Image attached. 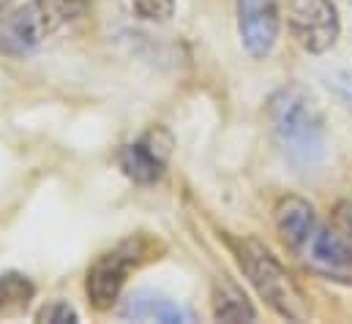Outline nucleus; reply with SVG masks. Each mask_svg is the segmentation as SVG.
<instances>
[{"instance_id":"f257e3e1","label":"nucleus","mask_w":352,"mask_h":324,"mask_svg":"<svg viewBox=\"0 0 352 324\" xmlns=\"http://www.w3.org/2000/svg\"><path fill=\"white\" fill-rule=\"evenodd\" d=\"M276 139L295 169H311L322 161L325 128L314 98L303 87H281L267 101Z\"/></svg>"},{"instance_id":"f03ea898","label":"nucleus","mask_w":352,"mask_h":324,"mask_svg":"<svg viewBox=\"0 0 352 324\" xmlns=\"http://www.w3.org/2000/svg\"><path fill=\"white\" fill-rule=\"evenodd\" d=\"M88 8V0H28L0 19V49L14 55L33 52Z\"/></svg>"},{"instance_id":"7ed1b4c3","label":"nucleus","mask_w":352,"mask_h":324,"mask_svg":"<svg viewBox=\"0 0 352 324\" xmlns=\"http://www.w3.org/2000/svg\"><path fill=\"white\" fill-rule=\"evenodd\" d=\"M232 245H235L241 270L249 275L252 286L260 292L265 303L284 319L303 322L309 316V305H306L298 284L292 281V275L278 264V259L257 240H238Z\"/></svg>"},{"instance_id":"20e7f679","label":"nucleus","mask_w":352,"mask_h":324,"mask_svg":"<svg viewBox=\"0 0 352 324\" xmlns=\"http://www.w3.org/2000/svg\"><path fill=\"white\" fill-rule=\"evenodd\" d=\"M287 22L298 44L314 55L328 52L339 38V11L333 0H287Z\"/></svg>"},{"instance_id":"39448f33","label":"nucleus","mask_w":352,"mask_h":324,"mask_svg":"<svg viewBox=\"0 0 352 324\" xmlns=\"http://www.w3.org/2000/svg\"><path fill=\"white\" fill-rule=\"evenodd\" d=\"M140 253L142 248L137 243H126L120 245L118 251L112 253H104L93 262V267L88 270V297H90V305L96 311H107L112 308V303L118 300L123 284H126V275L131 267H137L140 262Z\"/></svg>"},{"instance_id":"423d86ee","label":"nucleus","mask_w":352,"mask_h":324,"mask_svg":"<svg viewBox=\"0 0 352 324\" xmlns=\"http://www.w3.org/2000/svg\"><path fill=\"white\" fill-rule=\"evenodd\" d=\"M170 153H173V137L164 128H151L120 153V166L126 177H131L134 183L153 185L156 180H162L170 163Z\"/></svg>"},{"instance_id":"0eeeda50","label":"nucleus","mask_w":352,"mask_h":324,"mask_svg":"<svg viewBox=\"0 0 352 324\" xmlns=\"http://www.w3.org/2000/svg\"><path fill=\"white\" fill-rule=\"evenodd\" d=\"M311 259L328 267H350L352 264V199H342L328 224L314 232L311 243Z\"/></svg>"},{"instance_id":"6e6552de","label":"nucleus","mask_w":352,"mask_h":324,"mask_svg":"<svg viewBox=\"0 0 352 324\" xmlns=\"http://www.w3.org/2000/svg\"><path fill=\"white\" fill-rule=\"evenodd\" d=\"M278 25V0H238V30L252 58H265L273 49Z\"/></svg>"},{"instance_id":"1a4fd4ad","label":"nucleus","mask_w":352,"mask_h":324,"mask_svg":"<svg viewBox=\"0 0 352 324\" xmlns=\"http://www.w3.org/2000/svg\"><path fill=\"white\" fill-rule=\"evenodd\" d=\"M276 229L281 240L292 251L309 248L314 232H317V216L314 207L300 196H287L276 207Z\"/></svg>"},{"instance_id":"9d476101","label":"nucleus","mask_w":352,"mask_h":324,"mask_svg":"<svg viewBox=\"0 0 352 324\" xmlns=\"http://www.w3.org/2000/svg\"><path fill=\"white\" fill-rule=\"evenodd\" d=\"M120 314H123V319H134V322H191V314L186 308H180L177 303L162 297V294H153V292H134L126 300Z\"/></svg>"},{"instance_id":"9b49d317","label":"nucleus","mask_w":352,"mask_h":324,"mask_svg":"<svg viewBox=\"0 0 352 324\" xmlns=\"http://www.w3.org/2000/svg\"><path fill=\"white\" fill-rule=\"evenodd\" d=\"M213 316L219 322H254L257 311L232 281L219 278L213 284Z\"/></svg>"},{"instance_id":"f8f14e48","label":"nucleus","mask_w":352,"mask_h":324,"mask_svg":"<svg viewBox=\"0 0 352 324\" xmlns=\"http://www.w3.org/2000/svg\"><path fill=\"white\" fill-rule=\"evenodd\" d=\"M33 294H36V289L22 273H3L0 275V314L3 316L22 314L30 305Z\"/></svg>"},{"instance_id":"ddd939ff","label":"nucleus","mask_w":352,"mask_h":324,"mask_svg":"<svg viewBox=\"0 0 352 324\" xmlns=\"http://www.w3.org/2000/svg\"><path fill=\"white\" fill-rule=\"evenodd\" d=\"M134 11H137L142 19L164 22V19L173 16V11H175V0H134Z\"/></svg>"},{"instance_id":"4468645a","label":"nucleus","mask_w":352,"mask_h":324,"mask_svg":"<svg viewBox=\"0 0 352 324\" xmlns=\"http://www.w3.org/2000/svg\"><path fill=\"white\" fill-rule=\"evenodd\" d=\"M36 319H38V322H52V324H72V322H77V311H74L69 303L55 300V303L44 305V308L36 314Z\"/></svg>"},{"instance_id":"2eb2a0df","label":"nucleus","mask_w":352,"mask_h":324,"mask_svg":"<svg viewBox=\"0 0 352 324\" xmlns=\"http://www.w3.org/2000/svg\"><path fill=\"white\" fill-rule=\"evenodd\" d=\"M347 3H352V0H347Z\"/></svg>"}]
</instances>
